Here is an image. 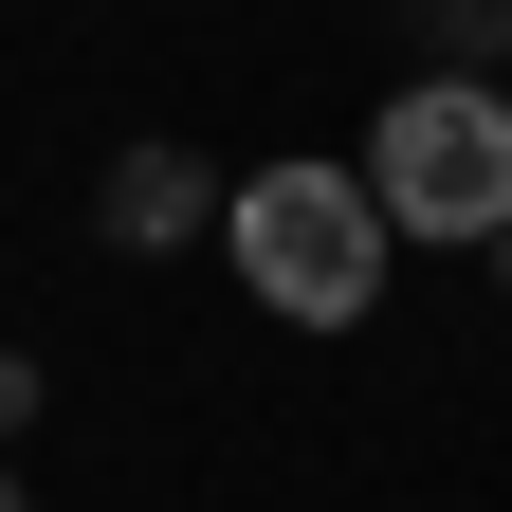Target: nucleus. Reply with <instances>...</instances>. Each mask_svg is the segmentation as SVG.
<instances>
[{"mask_svg":"<svg viewBox=\"0 0 512 512\" xmlns=\"http://www.w3.org/2000/svg\"><path fill=\"white\" fill-rule=\"evenodd\" d=\"M220 238H238V293L293 311V330H366V311H384V256H403L384 183H348V165H256L238 202H220Z\"/></svg>","mask_w":512,"mask_h":512,"instance_id":"f257e3e1","label":"nucleus"},{"mask_svg":"<svg viewBox=\"0 0 512 512\" xmlns=\"http://www.w3.org/2000/svg\"><path fill=\"white\" fill-rule=\"evenodd\" d=\"M366 183H384V220L403 238H512V92H476V74H421V92H384V128H366Z\"/></svg>","mask_w":512,"mask_h":512,"instance_id":"f03ea898","label":"nucleus"},{"mask_svg":"<svg viewBox=\"0 0 512 512\" xmlns=\"http://www.w3.org/2000/svg\"><path fill=\"white\" fill-rule=\"evenodd\" d=\"M110 238H128V256H165V238H202V183H183L165 147H128V165H110Z\"/></svg>","mask_w":512,"mask_h":512,"instance_id":"7ed1b4c3","label":"nucleus"},{"mask_svg":"<svg viewBox=\"0 0 512 512\" xmlns=\"http://www.w3.org/2000/svg\"><path fill=\"white\" fill-rule=\"evenodd\" d=\"M19 421H37V366H19V348H0V439H19Z\"/></svg>","mask_w":512,"mask_h":512,"instance_id":"20e7f679","label":"nucleus"},{"mask_svg":"<svg viewBox=\"0 0 512 512\" xmlns=\"http://www.w3.org/2000/svg\"><path fill=\"white\" fill-rule=\"evenodd\" d=\"M0 512H19V476H0Z\"/></svg>","mask_w":512,"mask_h":512,"instance_id":"39448f33","label":"nucleus"},{"mask_svg":"<svg viewBox=\"0 0 512 512\" xmlns=\"http://www.w3.org/2000/svg\"><path fill=\"white\" fill-rule=\"evenodd\" d=\"M494 275H512V238H494Z\"/></svg>","mask_w":512,"mask_h":512,"instance_id":"423d86ee","label":"nucleus"},{"mask_svg":"<svg viewBox=\"0 0 512 512\" xmlns=\"http://www.w3.org/2000/svg\"><path fill=\"white\" fill-rule=\"evenodd\" d=\"M494 19H512V0H494Z\"/></svg>","mask_w":512,"mask_h":512,"instance_id":"0eeeda50","label":"nucleus"}]
</instances>
